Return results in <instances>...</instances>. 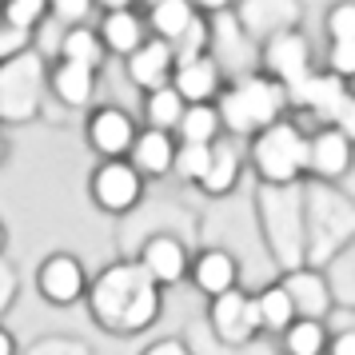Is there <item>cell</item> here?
<instances>
[{"label": "cell", "mask_w": 355, "mask_h": 355, "mask_svg": "<svg viewBox=\"0 0 355 355\" xmlns=\"http://www.w3.org/2000/svg\"><path fill=\"white\" fill-rule=\"evenodd\" d=\"M92 311L112 331H144L160 311V288L140 263H116L92 284Z\"/></svg>", "instance_id": "cell-1"}, {"label": "cell", "mask_w": 355, "mask_h": 355, "mask_svg": "<svg viewBox=\"0 0 355 355\" xmlns=\"http://www.w3.org/2000/svg\"><path fill=\"white\" fill-rule=\"evenodd\" d=\"M288 104V92L279 88L268 76H248L240 80L224 100H220V124H227L240 136H252V132H268L272 124H279V112Z\"/></svg>", "instance_id": "cell-2"}, {"label": "cell", "mask_w": 355, "mask_h": 355, "mask_svg": "<svg viewBox=\"0 0 355 355\" xmlns=\"http://www.w3.org/2000/svg\"><path fill=\"white\" fill-rule=\"evenodd\" d=\"M252 160H256V172L268 184H288L307 168V136L295 124L279 120V124H272L268 132L256 136Z\"/></svg>", "instance_id": "cell-3"}, {"label": "cell", "mask_w": 355, "mask_h": 355, "mask_svg": "<svg viewBox=\"0 0 355 355\" xmlns=\"http://www.w3.org/2000/svg\"><path fill=\"white\" fill-rule=\"evenodd\" d=\"M263 60L272 68L275 84L291 92V88H300V84L311 76V52H307V40L300 33H279L268 40V49H263Z\"/></svg>", "instance_id": "cell-4"}, {"label": "cell", "mask_w": 355, "mask_h": 355, "mask_svg": "<svg viewBox=\"0 0 355 355\" xmlns=\"http://www.w3.org/2000/svg\"><path fill=\"white\" fill-rule=\"evenodd\" d=\"M211 327L224 343H243L263 327L259 323V304L256 295H243V291H227L211 304Z\"/></svg>", "instance_id": "cell-5"}, {"label": "cell", "mask_w": 355, "mask_h": 355, "mask_svg": "<svg viewBox=\"0 0 355 355\" xmlns=\"http://www.w3.org/2000/svg\"><path fill=\"white\" fill-rule=\"evenodd\" d=\"M36 80H40V60L17 56L0 72V116H28L36 104Z\"/></svg>", "instance_id": "cell-6"}, {"label": "cell", "mask_w": 355, "mask_h": 355, "mask_svg": "<svg viewBox=\"0 0 355 355\" xmlns=\"http://www.w3.org/2000/svg\"><path fill=\"white\" fill-rule=\"evenodd\" d=\"M92 196L104 211H128L136 200H140V172L132 164L108 160L92 176Z\"/></svg>", "instance_id": "cell-7"}, {"label": "cell", "mask_w": 355, "mask_h": 355, "mask_svg": "<svg viewBox=\"0 0 355 355\" xmlns=\"http://www.w3.org/2000/svg\"><path fill=\"white\" fill-rule=\"evenodd\" d=\"M88 144L96 148L100 156H124L132 144H136V128L132 120L120 108H100L92 120H88Z\"/></svg>", "instance_id": "cell-8"}, {"label": "cell", "mask_w": 355, "mask_h": 355, "mask_svg": "<svg viewBox=\"0 0 355 355\" xmlns=\"http://www.w3.org/2000/svg\"><path fill=\"white\" fill-rule=\"evenodd\" d=\"M288 100L304 104L307 112H315L323 124H336L339 108H343V100H347V88H343V80H336V76H307L300 88H291Z\"/></svg>", "instance_id": "cell-9"}, {"label": "cell", "mask_w": 355, "mask_h": 355, "mask_svg": "<svg viewBox=\"0 0 355 355\" xmlns=\"http://www.w3.org/2000/svg\"><path fill=\"white\" fill-rule=\"evenodd\" d=\"M140 268L148 272V279L160 288V284H176L188 272V252L180 248L172 236H156V240L144 243V256H140Z\"/></svg>", "instance_id": "cell-10"}, {"label": "cell", "mask_w": 355, "mask_h": 355, "mask_svg": "<svg viewBox=\"0 0 355 355\" xmlns=\"http://www.w3.org/2000/svg\"><path fill=\"white\" fill-rule=\"evenodd\" d=\"M172 64H176V60H172V49L160 44V40H148V44H140V49L132 52L128 76H132V84H140L148 92H160V88H168Z\"/></svg>", "instance_id": "cell-11"}, {"label": "cell", "mask_w": 355, "mask_h": 355, "mask_svg": "<svg viewBox=\"0 0 355 355\" xmlns=\"http://www.w3.org/2000/svg\"><path fill=\"white\" fill-rule=\"evenodd\" d=\"M172 88H176V96L184 100V104H208V100L220 92V68H216V60H208V56L188 60V64H176Z\"/></svg>", "instance_id": "cell-12"}, {"label": "cell", "mask_w": 355, "mask_h": 355, "mask_svg": "<svg viewBox=\"0 0 355 355\" xmlns=\"http://www.w3.org/2000/svg\"><path fill=\"white\" fill-rule=\"evenodd\" d=\"M40 291H44V300H52V304H72V300H80L84 268L72 256H52L49 263L40 268Z\"/></svg>", "instance_id": "cell-13"}, {"label": "cell", "mask_w": 355, "mask_h": 355, "mask_svg": "<svg viewBox=\"0 0 355 355\" xmlns=\"http://www.w3.org/2000/svg\"><path fill=\"white\" fill-rule=\"evenodd\" d=\"M347 164H352V144H347L336 128H323L320 136L307 140V168H311L315 176H323V180L343 176Z\"/></svg>", "instance_id": "cell-14"}, {"label": "cell", "mask_w": 355, "mask_h": 355, "mask_svg": "<svg viewBox=\"0 0 355 355\" xmlns=\"http://www.w3.org/2000/svg\"><path fill=\"white\" fill-rule=\"evenodd\" d=\"M279 288L288 291L291 300V311L300 315V320H315L320 323V315L327 311V304H331V295H327V284H323L315 272H291Z\"/></svg>", "instance_id": "cell-15"}, {"label": "cell", "mask_w": 355, "mask_h": 355, "mask_svg": "<svg viewBox=\"0 0 355 355\" xmlns=\"http://www.w3.org/2000/svg\"><path fill=\"white\" fill-rule=\"evenodd\" d=\"M172 160H176V148L168 140V132H140L136 136V144H132V168L136 172L164 176V172H172Z\"/></svg>", "instance_id": "cell-16"}, {"label": "cell", "mask_w": 355, "mask_h": 355, "mask_svg": "<svg viewBox=\"0 0 355 355\" xmlns=\"http://www.w3.org/2000/svg\"><path fill=\"white\" fill-rule=\"evenodd\" d=\"M243 24H248V33L252 36H279V33H291V24H295V17H300V8L295 4H248L240 12Z\"/></svg>", "instance_id": "cell-17"}, {"label": "cell", "mask_w": 355, "mask_h": 355, "mask_svg": "<svg viewBox=\"0 0 355 355\" xmlns=\"http://www.w3.org/2000/svg\"><path fill=\"white\" fill-rule=\"evenodd\" d=\"M196 284L208 295H216V300L227 295V291H236V259L227 252H204L196 259Z\"/></svg>", "instance_id": "cell-18"}, {"label": "cell", "mask_w": 355, "mask_h": 355, "mask_svg": "<svg viewBox=\"0 0 355 355\" xmlns=\"http://www.w3.org/2000/svg\"><path fill=\"white\" fill-rule=\"evenodd\" d=\"M192 20H196V8L188 0H164V4L152 8V28L160 36V44H168V49L192 28Z\"/></svg>", "instance_id": "cell-19"}, {"label": "cell", "mask_w": 355, "mask_h": 355, "mask_svg": "<svg viewBox=\"0 0 355 355\" xmlns=\"http://www.w3.org/2000/svg\"><path fill=\"white\" fill-rule=\"evenodd\" d=\"M180 136L184 144H200V148H211L216 132H220V112L211 104H188L184 108V120H180Z\"/></svg>", "instance_id": "cell-20"}, {"label": "cell", "mask_w": 355, "mask_h": 355, "mask_svg": "<svg viewBox=\"0 0 355 355\" xmlns=\"http://www.w3.org/2000/svg\"><path fill=\"white\" fill-rule=\"evenodd\" d=\"M100 36H104V44L112 52H136L144 40H140V20L132 17L128 8H112L108 17H104V28H100Z\"/></svg>", "instance_id": "cell-21"}, {"label": "cell", "mask_w": 355, "mask_h": 355, "mask_svg": "<svg viewBox=\"0 0 355 355\" xmlns=\"http://www.w3.org/2000/svg\"><path fill=\"white\" fill-rule=\"evenodd\" d=\"M92 80H96V72L84 64H60L56 68V76H52V88H56V96L64 100V104H88L92 96Z\"/></svg>", "instance_id": "cell-22"}, {"label": "cell", "mask_w": 355, "mask_h": 355, "mask_svg": "<svg viewBox=\"0 0 355 355\" xmlns=\"http://www.w3.org/2000/svg\"><path fill=\"white\" fill-rule=\"evenodd\" d=\"M184 100L176 96V88L168 84L160 92H152L148 96V120H152V132H168V128H180V120H184Z\"/></svg>", "instance_id": "cell-23"}, {"label": "cell", "mask_w": 355, "mask_h": 355, "mask_svg": "<svg viewBox=\"0 0 355 355\" xmlns=\"http://www.w3.org/2000/svg\"><path fill=\"white\" fill-rule=\"evenodd\" d=\"M60 52H64L68 64H84V68L96 72V64H100V36L88 33V28H68Z\"/></svg>", "instance_id": "cell-24"}, {"label": "cell", "mask_w": 355, "mask_h": 355, "mask_svg": "<svg viewBox=\"0 0 355 355\" xmlns=\"http://www.w3.org/2000/svg\"><path fill=\"white\" fill-rule=\"evenodd\" d=\"M256 304H259V323L268 327V331H288L291 327V300H288V291L284 288H268L263 295H256Z\"/></svg>", "instance_id": "cell-25"}, {"label": "cell", "mask_w": 355, "mask_h": 355, "mask_svg": "<svg viewBox=\"0 0 355 355\" xmlns=\"http://www.w3.org/2000/svg\"><path fill=\"white\" fill-rule=\"evenodd\" d=\"M236 176H240L236 152H232V148H216V152H211V168H208V176H204V192L224 196L227 188L236 184Z\"/></svg>", "instance_id": "cell-26"}, {"label": "cell", "mask_w": 355, "mask_h": 355, "mask_svg": "<svg viewBox=\"0 0 355 355\" xmlns=\"http://www.w3.org/2000/svg\"><path fill=\"white\" fill-rule=\"evenodd\" d=\"M211 152L216 148H200V144H184L176 148V160H172V172H176L180 180H200L204 184V176H208V168H211Z\"/></svg>", "instance_id": "cell-27"}, {"label": "cell", "mask_w": 355, "mask_h": 355, "mask_svg": "<svg viewBox=\"0 0 355 355\" xmlns=\"http://www.w3.org/2000/svg\"><path fill=\"white\" fill-rule=\"evenodd\" d=\"M291 355H323V327L315 320H295L284 331Z\"/></svg>", "instance_id": "cell-28"}, {"label": "cell", "mask_w": 355, "mask_h": 355, "mask_svg": "<svg viewBox=\"0 0 355 355\" xmlns=\"http://www.w3.org/2000/svg\"><path fill=\"white\" fill-rule=\"evenodd\" d=\"M40 17H44V4L40 0H12L4 8V24L17 28V33H28L33 24H40Z\"/></svg>", "instance_id": "cell-29"}, {"label": "cell", "mask_w": 355, "mask_h": 355, "mask_svg": "<svg viewBox=\"0 0 355 355\" xmlns=\"http://www.w3.org/2000/svg\"><path fill=\"white\" fill-rule=\"evenodd\" d=\"M327 33H331V44H343V40H355V4H339L327 17Z\"/></svg>", "instance_id": "cell-30"}, {"label": "cell", "mask_w": 355, "mask_h": 355, "mask_svg": "<svg viewBox=\"0 0 355 355\" xmlns=\"http://www.w3.org/2000/svg\"><path fill=\"white\" fill-rule=\"evenodd\" d=\"M327 64H331V76H336V80H343V76H355V40L331 44V56H327Z\"/></svg>", "instance_id": "cell-31"}, {"label": "cell", "mask_w": 355, "mask_h": 355, "mask_svg": "<svg viewBox=\"0 0 355 355\" xmlns=\"http://www.w3.org/2000/svg\"><path fill=\"white\" fill-rule=\"evenodd\" d=\"M336 132L352 144L355 140V96L347 92V100H343V108H339V116H336Z\"/></svg>", "instance_id": "cell-32"}, {"label": "cell", "mask_w": 355, "mask_h": 355, "mask_svg": "<svg viewBox=\"0 0 355 355\" xmlns=\"http://www.w3.org/2000/svg\"><path fill=\"white\" fill-rule=\"evenodd\" d=\"M88 8H92L88 0H60V4H56V17L60 20H80V17H88Z\"/></svg>", "instance_id": "cell-33"}, {"label": "cell", "mask_w": 355, "mask_h": 355, "mask_svg": "<svg viewBox=\"0 0 355 355\" xmlns=\"http://www.w3.org/2000/svg\"><path fill=\"white\" fill-rule=\"evenodd\" d=\"M24 36H28V33H17V28H8V36L0 33V56H12V52L24 44Z\"/></svg>", "instance_id": "cell-34"}, {"label": "cell", "mask_w": 355, "mask_h": 355, "mask_svg": "<svg viewBox=\"0 0 355 355\" xmlns=\"http://www.w3.org/2000/svg\"><path fill=\"white\" fill-rule=\"evenodd\" d=\"M144 355H188V352H184V343H176V339H160V343H152Z\"/></svg>", "instance_id": "cell-35"}, {"label": "cell", "mask_w": 355, "mask_h": 355, "mask_svg": "<svg viewBox=\"0 0 355 355\" xmlns=\"http://www.w3.org/2000/svg\"><path fill=\"white\" fill-rule=\"evenodd\" d=\"M331 355H355V331H343L331 339Z\"/></svg>", "instance_id": "cell-36"}, {"label": "cell", "mask_w": 355, "mask_h": 355, "mask_svg": "<svg viewBox=\"0 0 355 355\" xmlns=\"http://www.w3.org/2000/svg\"><path fill=\"white\" fill-rule=\"evenodd\" d=\"M8 300H12V272L0 268V307H8Z\"/></svg>", "instance_id": "cell-37"}, {"label": "cell", "mask_w": 355, "mask_h": 355, "mask_svg": "<svg viewBox=\"0 0 355 355\" xmlns=\"http://www.w3.org/2000/svg\"><path fill=\"white\" fill-rule=\"evenodd\" d=\"M12 352H17V343H12V336L0 327V355H12Z\"/></svg>", "instance_id": "cell-38"}, {"label": "cell", "mask_w": 355, "mask_h": 355, "mask_svg": "<svg viewBox=\"0 0 355 355\" xmlns=\"http://www.w3.org/2000/svg\"><path fill=\"white\" fill-rule=\"evenodd\" d=\"M0 243H4V227H0Z\"/></svg>", "instance_id": "cell-39"}, {"label": "cell", "mask_w": 355, "mask_h": 355, "mask_svg": "<svg viewBox=\"0 0 355 355\" xmlns=\"http://www.w3.org/2000/svg\"><path fill=\"white\" fill-rule=\"evenodd\" d=\"M0 24H4V12H0Z\"/></svg>", "instance_id": "cell-40"}, {"label": "cell", "mask_w": 355, "mask_h": 355, "mask_svg": "<svg viewBox=\"0 0 355 355\" xmlns=\"http://www.w3.org/2000/svg\"><path fill=\"white\" fill-rule=\"evenodd\" d=\"M0 152H4V140H0Z\"/></svg>", "instance_id": "cell-41"}]
</instances>
